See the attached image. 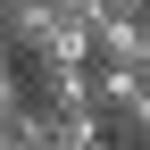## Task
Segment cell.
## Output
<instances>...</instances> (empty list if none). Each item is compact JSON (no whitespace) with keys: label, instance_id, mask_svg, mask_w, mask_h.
<instances>
[{"label":"cell","instance_id":"2","mask_svg":"<svg viewBox=\"0 0 150 150\" xmlns=\"http://www.w3.org/2000/svg\"><path fill=\"white\" fill-rule=\"evenodd\" d=\"M108 134L117 142H150V75H134V83L108 100Z\"/></svg>","mask_w":150,"mask_h":150},{"label":"cell","instance_id":"1","mask_svg":"<svg viewBox=\"0 0 150 150\" xmlns=\"http://www.w3.org/2000/svg\"><path fill=\"white\" fill-rule=\"evenodd\" d=\"M50 25H59V8H50V0H0V42H8L17 59H25Z\"/></svg>","mask_w":150,"mask_h":150},{"label":"cell","instance_id":"3","mask_svg":"<svg viewBox=\"0 0 150 150\" xmlns=\"http://www.w3.org/2000/svg\"><path fill=\"white\" fill-rule=\"evenodd\" d=\"M17 108H25V100H0V150L17 142Z\"/></svg>","mask_w":150,"mask_h":150}]
</instances>
